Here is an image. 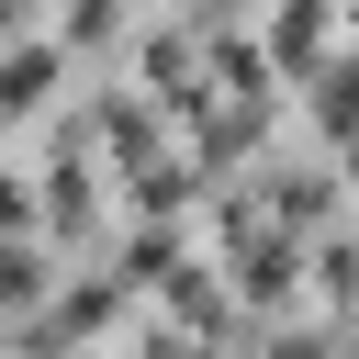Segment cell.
Instances as JSON below:
<instances>
[{"instance_id": "6da1fadb", "label": "cell", "mask_w": 359, "mask_h": 359, "mask_svg": "<svg viewBox=\"0 0 359 359\" xmlns=\"http://www.w3.org/2000/svg\"><path fill=\"white\" fill-rule=\"evenodd\" d=\"M45 79H56V56H45V45H22V56L0 67V112H22V101H34Z\"/></svg>"}, {"instance_id": "7a4b0ae2", "label": "cell", "mask_w": 359, "mask_h": 359, "mask_svg": "<svg viewBox=\"0 0 359 359\" xmlns=\"http://www.w3.org/2000/svg\"><path fill=\"white\" fill-rule=\"evenodd\" d=\"M34 280H45L34 247H0V303H34Z\"/></svg>"}]
</instances>
